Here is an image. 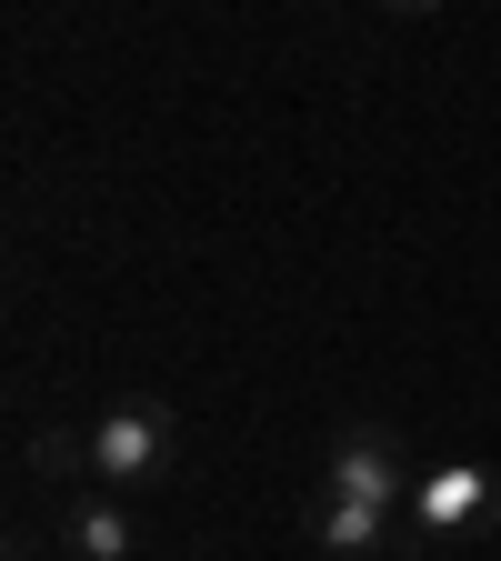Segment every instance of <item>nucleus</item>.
<instances>
[{
    "instance_id": "obj_1",
    "label": "nucleus",
    "mask_w": 501,
    "mask_h": 561,
    "mask_svg": "<svg viewBox=\"0 0 501 561\" xmlns=\"http://www.w3.org/2000/svg\"><path fill=\"white\" fill-rule=\"evenodd\" d=\"M171 442H181V421H171V401H111L101 421H91V471H101V491H121V481H151L161 461H171Z\"/></svg>"
},
{
    "instance_id": "obj_2",
    "label": "nucleus",
    "mask_w": 501,
    "mask_h": 561,
    "mask_svg": "<svg viewBox=\"0 0 501 561\" xmlns=\"http://www.w3.org/2000/svg\"><path fill=\"white\" fill-rule=\"evenodd\" d=\"M321 502H372V512H401L411 502V471L391 451V432H341L331 461H321Z\"/></svg>"
},
{
    "instance_id": "obj_3",
    "label": "nucleus",
    "mask_w": 501,
    "mask_h": 561,
    "mask_svg": "<svg viewBox=\"0 0 501 561\" xmlns=\"http://www.w3.org/2000/svg\"><path fill=\"white\" fill-rule=\"evenodd\" d=\"M411 522L421 531H481V522H501V471H481V461H442V471H421L411 481Z\"/></svg>"
},
{
    "instance_id": "obj_4",
    "label": "nucleus",
    "mask_w": 501,
    "mask_h": 561,
    "mask_svg": "<svg viewBox=\"0 0 501 561\" xmlns=\"http://www.w3.org/2000/svg\"><path fill=\"white\" fill-rule=\"evenodd\" d=\"M130 512L121 491H70V561H130Z\"/></svg>"
},
{
    "instance_id": "obj_5",
    "label": "nucleus",
    "mask_w": 501,
    "mask_h": 561,
    "mask_svg": "<svg viewBox=\"0 0 501 561\" xmlns=\"http://www.w3.org/2000/svg\"><path fill=\"white\" fill-rule=\"evenodd\" d=\"M311 531H321V551H331V561H362V551H382L391 512H372V502H321V512H311Z\"/></svg>"
},
{
    "instance_id": "obj_6",
    "label": "nucleus",
    "mask_w": 501,
    "mask_h": 561,
    "mask_svg": "<svg viewBox=\"0 0 501 561\" xmlns=\"http://www.w3.org/2000/svg\"><path fill=\"white\" fill-rule=\"evenodd\" d=\"M31 471H41V481H101V471H91V432H70V421H60V432H41V442H31Z\"/></svg>"
},
{
    "instance_id": "obj_7",
    "label": "nucleus",
    "mask_w": 501,
    "mask_h": 561,
    "mask_svg": "<svg viewBox=\"0 0 501 561\" xmlns=\"http://www.w3.org/2000/svg\"><path fill=\"white\" fill-rule=\"evenodd\" d=\"M382 11H401V21H432V11H442V0H382Z\"/></svg>"
}]
</instances>
